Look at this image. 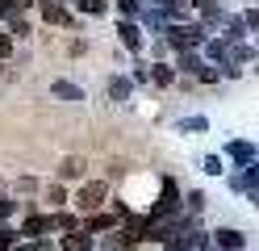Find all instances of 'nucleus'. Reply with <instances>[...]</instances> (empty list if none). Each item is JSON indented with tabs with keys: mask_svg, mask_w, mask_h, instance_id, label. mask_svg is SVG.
<instances>
[{
	"mask_svg": "<svg viewBox=\"0 0 259 251\" xmlns=\"http://www.w3.org/2000/svg\"><path fill=\"white\" fill-rule=\"evenodd\" d=\"M163 33H167V42L180 46V50H192V46L205 42V29H201V25H167Z\"/></svg>",
	"mask_w": 259,
	"mask_h": 251,
	"instance_id": "nucleus-1",
	"label": "nucleus"
},
{
	"mask_svg": "<svg viewBox=\"0 0 259 251\" xmlns=\"http://www.w3.org/2000/svg\"><path fill=\"white\" fill-rule=\"evenodd\" d=\"M105 201H109V184H105V180H92V184H84V189H79L75 205H79V209H101Z\"/></svg>",
	"mask_w": 259,
	"mask_h": 251,
	"instance_id": "nucleus-2",
	"label": "nucleus"
},
{
	"mask_svg": "<svg viewBox=\"0 0 259 251\" xmlns=\"http://www.w3.org/2000/svg\"><path fill=\"white\" fill-rule=\"evenodd\" d=\"M176 209H180V189H176V180H163V193H159L151 218L159 222V218H167V213H176Z\"/></svg>",
	"mask_w": 259,
	"mask_h": 251,
	"instance_id": "nucleus-3",
	"label": "nucleus"
},
{
	"mask_svg": "<svg viewBox=\"0 0 259 251\" xmlns=\"http://www.w3.org/2000/svg\"><path fill=\"white\" fill-rule=\"evenodd\" d=\"M117 33H121V46H125V50H142V46H147V38H142V21H138V17H125V21L117 25Z\"/></svg>",
	"mask_w": 259,
	"mask_h": 251,
	"instance_id": "nucleus-4",
	"label": "nucleus"
},
{
	"mask_svg": "<svg viewBox=\"0 0 259 251\" xmlns=\"http://www.w3.org/2000/svg\"><path fill=\"white\" fill-rule=\"evenodd\" d=\"M92 247H96V239L88 230H67L63 234V251H92Z\"/></svg>",
	"mask_w": 259,
	"mask_h": 251,
	"instance_id": "nucleus-5",
	"label": "nucleus"
},
{
	"mask_svg": "<svg viewBox=\"0 0 259 251\" xmlns=\"http://www.w3.org/2000/svg\"><path fill=\"white\" fill-rule=\"evenodd\" d=\"M46 230H55V218H46V213H29L25 226H21V234H29V239H38Z\"/></svg>",
	"mask_w": 259,
	"mask_h": 251,
	"instance_id": "nucleus-6",
	"label": "nucleus"
},
{
	"mask_svg": "<svg viewBox=\"0 0 259 251\" xmlns=\"http://www.w3.org/2000/svg\"><path fill=\"white\" fill-rule=\"evenodd\" d=\"M218 243H222L226 251H242L247 234H242V230H234V226H222V230H218Z\"/></svg>",
	"mask_w": 259,
	"mask_h": 251,
	"instance_id": "nucleus-7",
	"label": "nucleus"
},
{
	"mask_svg": "<svg viewBox=\"0 0 259 251\" xmlns=\"http://www.w3.org/2000/svg\"><path fill=\"white\" fill-rule=\"evenodd\" d=\"M113 226H117V213H92L88 218V234H105V230H113Z\"/></svg>",
	"mask_w": 259,
	"mask_h": 251,
	"instance_id": "nucleus-8",
	"label": "nucleus"
},
{
	"mask_svg": "<svg viewBox=\"0 0 259 251\" xmlns=\"http://www.w3.org/2000/svg\"><path fill=\"white\" fill-rule=\"evenodd\" d=\"M38 13L46 17V21H55V25H63V21H71V17L63 13V5H59V0H42V5H38Z\"/></svg>",
	"mask_w": 259,
	"mask_h": 251,
	"instance_id": "nucleus-9",
	"label": "nucleus"
},
{
	"mask_svg": "<svg viewBox=\"0 0 259 251\" xmlns=\"http://www.w3.org/2000/svg\"><path fill=\"white\" fill-rule=\"evenodd\" d=\"M226 155L238 159V163H251V159H255V147H251V142H242V138H234L230 147H226Z\"/></svg>",
	"mask_w": 259,
	"mask_h": 251,
	"instance_id": "nucleus-10",
	"label": "nucleus"
},
{
	"mask_svg": "<svg viewBox=\"0 0 259 251\" xmlns=\"http://www.w3.org/2000/svg\"><path fill=\"white\" fill-rule=\"evenodd\" d=\"M51 92H55L59 100H84V92H79V88H75V84H67V80H59V84H55V88H51Z\"/></svg>",
	"mask_w": 259,
	"mask_h": 251,
	"instance_id": "nucleus-11",
	"label": "nucleus"
},
{
	"mask_svg": "<svg viewBox=\"0 0 259 251\" xmlns=\"http://www.w3.org/2000/svg\"><path fill=\"white\" fill-rule=\"evenodd\" d=\"M79 172H84V159H79V155H75V159H63V167H59L63 180H75Z\"/></svg>",
	"mask_w": 259,
	"mask_h": 251,
	"instance_id": "nucleus-12",
	"label": "nucleus"
},
{
	"mask_svg": "<svg viewBox=\"0 0 259 251\" xmlns=\"http://www.w3.org/2000/svg\"><path fill=\"white\" fill-rule=\"evenodd\" d=\"M151 67H155V71H151V80L159 84V88H167V84H171V76H176V71H171L167 63H151Z\"/></svg>",
	"mask_w": 259,
	"mask_h": 251,
	"instance_id": "nucleus-13",
	"label": "nucleus"
},
{
	"mask_svg": "<svg viewBox=\"0 0 259 251\" xmlns=\"http://www.w3.org/2000/svg\"><path fill=\"white\" fill-rule=\"evenodd\" d=\"M176 130L192 134V130H209V122H205V117H184V122H176Z\"/></svg>",
	"mask_w": 259,
	"mask_h": 251,
	"instance_id": "nucleus-14",
	"label": "nucleus"
},
{
	"mask_svg": "<svg viewBox=\"0 0 259 251\" xmlns=\"http://www.w3.org/2000/svg\"><path fill=\"white\" fill-rule=\"evenodd\" d=\"M79 9H84L88 17H101V13L109 9V0H79Z\"/></svg>",
	"mask_w": 259,
	"mask_h": 251,
	"instance_id": "nucleus-15",
	"label": "nucleus"
},
{
	"mask_svg": "<svg viewBox=\"0 0 259 251\" xmlns=\"http://www.w3.org/2000/svg\"><path fill=\"white\" fill-rule=\"evenodd\" d=\"M17 234H21V230H9V226H0V251H9L13 243H17Z\"/></svg>",
	"mask_w": 259,
	"mask_h": 251,
	"instance_id": "nucleus-16",
	"label": "nucleus"
},
{
	"mask_svg": "<svg viewBox=\"0 0 259 251\" xmlns=\"http://www.w3.org/2000/svg\"><path fill=\"white\" fill-rule=\"evenodd\" d=\"M117 9H121L125 17H138V13H142V0H117Z\"/></svg>",
	"mask_w": 259,
	"mask_h": 251,
	"instance_id": "nucleus-17",
	"label": "nucleus"
},
{
	"mask_svg": "<svg viewBox=\"0 0 259 251\" xmlns=\"http://www.w3.org/2000/svg\"><path fill=\"white\" fill-rule=\"evenodd\" d=\"M55 230H75V213H55Z\"/></svg>",
	"mask_w": 259,
	"mask_h": 251,
	"instance_id": "nucleus-18",
	"label": "nucleus"
},
{
	"mask_svg": "<svg viewBox=\"0 0 259 251\" xmlns=\"http://www.w3.org/2000/svg\"><path fill=\"white\" fill-rule=\"evenodd\" d=\"M13 209H17V201H9V197H0V218H9Z\"/></svg>",
	"mask_w": 259,
	"mask_h": 251,
	"instance_id": "nucleus-19",
	"label": "nucleus"
},
{
	"mask_svg": "<svg viewBox=\"0 0 259 251\" xmlns=\"http://www.w3.org/2000/svg\"><path fill=\"white\" fill-rule=\"evenodd\" d=\"M205 172L209 176H222V159H205Z\"/></svg>",
	"mask_w": 259,
	"mask_h": 251,
	"instance_id": "nucleus-20",
	"label": "nucleus"
},
{
	"mask_svg": "<svg viewBox=\"0 0 259 251\" xmlns=\"http://www.w3.org/2000/svg\"><path fill=\"white\" fill-rule=\"evenodd\" d=\"M188 209H205V193H192L188 197Z\"/></svg>",
	"mask_w": 259,
	"mask_h": 251,
	"instance_id": "nucleus-21",
	"label": "nucleus"
},
{
	"mask_svg": "<svg viewBox=\"0 0 259 251\" xmlns=\"http://www.w3.org/2000/svg\"><path fill=\"white\" fill-rule=\"evenodd\" d=\"M0 55H5V59H9V55H13V42H9V38H5V33H0Z\"/></svg>",
	"mask_w": 259,
	"mask_h": 251,
	"instance_id": "nucleus-22",
	"label": "nucleus"
},
{
	"mask_svg": "<svg viewBox=\"0 0 259 251\" xmlns=\"http://www.w3.org/2000/svg\"><path fill=\"white\" fill-rule=\"evenodd\" d=\"M242 21H247V25H255V29H259V13H255V9H251V13H247V17H242Z\"/></svg>",
	"mask_w": 259,
	"mask_h": 251,
	"instance_id": "nucleus-23",
	"label": "nucleus"
},
{
	"mask_svg": "<svg viewBox=\"0 0 259 251\" xmlns=\"http://www.w3.org/2000/svg\"><path fill=\"white\" fill-rule=\"evenodd\" d=\"M9 251H38V247H34V243H21V247H17V243H13Z\"/></svg>",
	"mask_w": 259,
	"mask_h": 251,
	"instance_id": "nucleus-24",
	"label": "nucleus"
},
{
	"mask_svg": "<svg viewBox=\"0 0 259 251\" xmlns=\"http://www.w3.org/2000/svg\"><path fill=\"white\" fill-rule=\"evenodd\" d=\"M247 193H251V201L259 205V184H255V180H251V189H247Z\"/></svg>",
	"mask_w": 259,
	"mask_h": 251,
	"instance_id": "nucleus-25",
	"label": "nucleus"
},
{
	"mask_svg": "<svg viewBox=\"0 0 259 251\" xmlns=\"http://www.w3.org/2000/svg\"><path fill=\"white\" fill-rule=\"evenodd\" d=\"M59 5H71V0H59Z\"/></svg>",
	"mask_w": 259,
	"mask_h": 251,
	"instance_id": "nucleus-26",
	"label": "nucleus"
},
{
	"mask_svg": "<svg viewBox=\"0 0 259 251\" xmlns=\"http://www.w3.org/2000/svg\"><path fill=\"white\" fill-rule=\"evenodd\" d=\"M192 5H201V0H192Z\"/></svg>",
	"mask_w": 259,
	"mask_h": 251,
	"instance_id": "nucleus-27",
	"label": "nucleus"
}]
</instances>
